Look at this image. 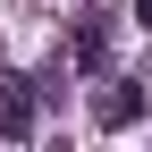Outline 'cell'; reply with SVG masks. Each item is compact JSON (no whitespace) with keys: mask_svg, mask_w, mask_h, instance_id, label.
Returning a JSON list of instances; mask_svg holds the SVG:
<instances>
[{"mask_svg":"<svg viewBox=\"0 0 152 152\" xmlns=\"http://www.w3.org/2000/svg\"><path fill=\"white\" fill-rule=\"evenodd\" d=\"M0 135H34V76H0Z\"/></svg>","mask_w":152,"mask_h":152,"instance_id":"cell-1","label":"cell"},{"mask_svg":"<svg viewBox=\"0 0 152 152\" xmlns=\"http://www.w3.org/2000/svg\"><path fill=\"white\" fill-rule=\"evenodd\" d=\"M110 59V9H85V26H76V68H102Z\"/></svg>","mask_w":152,"mask_h":152,"instance_id":"cell-2","label":"cell"},{"mask_svg":"<svg viewBox=\"0 0 152 152\" xmlns=\"http://www.w3.org/2000/svg\"><path fill=\"white\" fill-rule=\"evenodd\" d=\"M135 110H144V85H110L102 102H93V127H127Z\"/></svg>","mask_w":152,"mask_h":152,"instance_id":"cell-3","label":"cell"},{"mask_svg":"<svg viewBox=\"0 0 152 152\" xmlns=\"http://www.w3.org/2000/svg\"><path fill=\"white\" fill-rule=\"evenodd\" d=\"M135 9H144V17H152V0H135Z\"/></svg>","mask_w":152,"mask_h":152,"instance_id":"cell-4","label":"cell"}]
</instances>
